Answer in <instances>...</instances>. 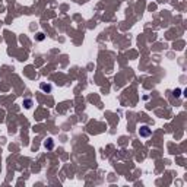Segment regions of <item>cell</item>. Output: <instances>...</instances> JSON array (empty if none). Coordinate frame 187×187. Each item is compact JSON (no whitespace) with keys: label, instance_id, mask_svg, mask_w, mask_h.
Masks as SVG:
<instances>
[{"label":"cell","instance_id":"7a4b0ae2","mask_svg":"<svg viewBox=\"0 0 187 187\" xmlns=\"http://www.w3.org/2000/svg\"><path fill=\"white\" fill-rule=\"evenodd\" d=\"M39 88L43 89V91H45V92H51V85H48V83H47V85H45V83H41Z\"/></svg>","mask_w":187,"mask_h":187},{"label":"cell","instance_id":"6da1fadb","mask_svg":"<svg viewBox=\"0 0 187 187\" xmlns=\"http://www.w3.org/2000/svg\"><path fill=\"white\" fill-rule=\"evenodd\" d=\"M151 133H152V130L149 129V126H142L139 129V135L142 138H148V136H151Z\"/></svg>","mask_w":187,"mask_h":187},{"label":"cell","instance_id":"277c9868","mask_svg":"<svg viewBox=\"0 0 187 187\" xmlns=\"http://www.w3.org/2000/svg\"><path fill=\"white\" fill-rule=\"evenodd\" d=\"M45 146H47L48 149L53 148V139H48V143H45Z\"/></svg>","mask_w":187,"mask_h":187},{"label":"cell","instance_id":"3957f363","mask_svg":"<svg viewBox=\"0 0 187 187\" xmlns=\"http://www.w3.org/2000/svg\"><path fill=\"white\" fill-rule=\"evenodd\" d=\"M23 105H25V108H31V107H32V99L31 98L23 99Z\"/></svg>","mask_w":187,"mask_h":187}]
</instances>
